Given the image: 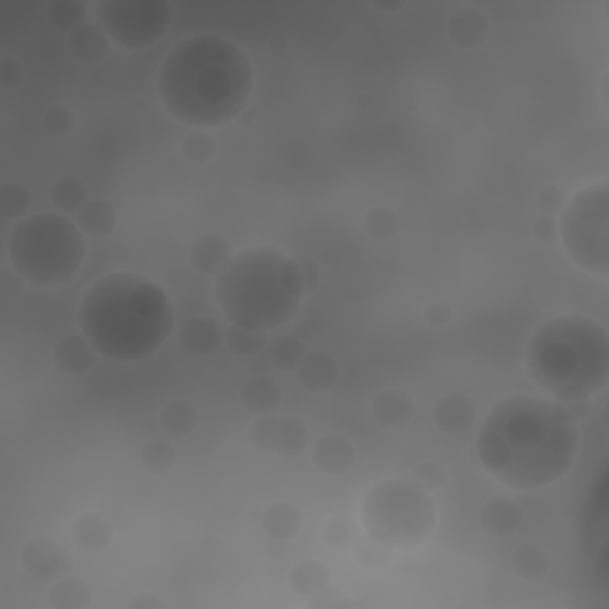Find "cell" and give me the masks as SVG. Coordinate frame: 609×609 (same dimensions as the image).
Listing matches in <instances>:
<instances>
[{
  "label": "cell",
  "instance_id": "ac0fdd59",
  "mask_svg": "<svg viewBox=\"0 0 609 609\" xmlns=\"http://www.w3.org/2000/svg\"><path fill=\"white\" fill-rule=\"evenodd\" d=\"M295 376H298V384L303 386L305 391L324 393L336 386L338 364L329 353L315 350V353H305L303 362L295 369Z\"/></svg>",
  "mask_w": 609,
  "mask_h": 609
},
{
  "label": "cell",
  "instance_id": "7c38bea8",
  "mask_svg": "<svg viewBox=\"0 0 609 609\" xmlns=\"http://www.w3.org/2000/svg\"><path fill=\"white\" fill-rule=\"evenodd\" d=\"M312 464L326 476H343L355 464V448L341 433H329L312 445Z\"/></svg>",
  "mask_w": 609,
  "mask_h": 609
},
{
  "label": "cell",
  "instance_id": "b9f144b4",
  "mask_svg": "<svg viewBox=\"0 0 609 609\" xmlns=\"http://www.w3.org/2000/svg\"><path fill=\"white\" fill-rule=\"evenodd\" d=\"M412 476L419 483H422L426 491H431V493L445 486V467H443V464L433 462V460L419 462L417 467H414V474Z\"/></svg>",
  "mask_w": 609,
  "mask_h": 609
},
{
  "label": "cell",
  "instance_id": "836d02e7",
  "mask_svg": "<svg viewBox=\"0 0 609 609\" xmlns=\"http://www.w3.org/2000/svg\"><path fill=\"white\" fill-rule=\"evenodd\" d=\"M224 341L229 345L231 353H236L238 357H255L267 348L265 334H262V331L248 329V326H238V324H229V329L224 331Z\"/></svg>",
  "mask_w": 609,
  "mask_h": 609
},
{
  "label": "cell",
  "instance_id": "f907efd6",
  "mask_svg": "<svg viewBox=\"0 0 609 609\" xmlns=\"http://www.w3.org/2000/svg\"><path fill=\"white\" fill-rule=\"evenodd\" d=\"M269 50H272V55H284L288 50V41L284 39V36H274V39H269Z\"/></svg>",
  "mask_w": 609,
  "mask_h": 609
},
{
  "label": "cell",
  "instance_id": "f1b7e54d",
  "mask_svg": "<svg viewBox=\"0 0 609 609\" xmlns=\"http://www.w3.org/2000/svg\"><path fill=\"white\" fill-rule=\"evenodd\" d=\"M48 605L53 609H86L91 605V590L77 576H65L50 583Z\"/></svg>",
  "mask_w": 609,
  "mask_h": 609
},
{
  "label": "cell",
  "instance_id": "d590c367",
  "mask_svg": "<svg viewBox=\"0 0 609 609\" xmlns=\"http://www.w3.org/2000/svg\"><path fill=\"white\" fill-rule=\"evenodd\" d=\"M362 226L364 234L372 238V241L384 243L391 241V238L398 234L400 219L393 210H388V207H374V210H369L367 215H364Z\"/></svg>",
  "mask_w": 609,
  "mask_h": 609
},
{
  "label": "cell",
  "instance_id": "30bf717a",
  "mask_svg": "<svg viewBox=\"0 0 609 609\" xmlns=\"http://www.w3.org/2000/svg\"><path fill=\"white\" fill-rule=\"evenodd\" d=\"M307 441H310V431L295 414H265L257 417L248 431V443L257 452L276 457L300 455Z\"/></svg>",
  "mask_w": 609,
  "mask_h": 609
},
{
  "label": "cell",
  "instance_id": "3957f363",
  "mask_svg": "<svg viewBox=\"0 0 609 609\" xmlns=\"http://www.w3.org/2000/svg\"><path fill=\"white\" fill-rule=\"evenodd\" d=\"M77 322L103 360L146 362L172 334L174 310L165 288L153 279L112 272L84 293Z\"/></svg>",
  "mask_w": 609,
  "mask_h": 609
},
{
  "label": "cell",
  "instance_id": "4316f807",
  "mask_svg": "<svg viewBox=\"0 0 609 609\" xmlns=\"http://www.w3.org/2000/svg\"><path fill=\"white\" fill-rule=\"evenodd\" d=\"M200 424V412L191 400H169L160 410V426L167 436L184 438L191 436Z\"/></svg>",
  "mask_w": 609,
  "mask_h": 609
},
{
  "label": "cell",
  "instance_id": "8fae6325",
  "mask_svg": "<svg viewBox=\"0 0 609 609\" xmlns=\"http://www.w3.org/2000/svg\"><path fill=\"white\" fill-rule=\"evenodd\" d=\"M20 562L34 579L58 581L72 574L74 560L65 545L48 536H34L20 548Z\"/></svg>",
  "mask_w": 609,
  "mask_h": 609
},
{
  "label": "cell",
  "instance_id": "7a4b0ae2",
  "mask_svg": "<svg viewBox=\"0 0 609 609\" xmlns=\"http://www.w3.org/2000/svg\"><path fill=\"white\" fill-rule=\"evenodd\" d=\"M253 62L219 34H193L174 43L158 69L162 105L191 129H217L238 119L253 93Z\"/></svg>",
  "mask_w": 609,
  "mask_h": 609
},
{
  "label": "cell",
  "instance_id": "484cf974",
  "mask_svg": "<svg viewBox=\"0 0 609 609\" xmlns=\"http://www.w3.org/2000/svg\"><path fill=\"white\" fill-rule=\"evenodd\" d=\"M74 222L79 224V229L84 231L86 236H93V238L110 236L112 231H115V224H117L115 205H112L110 200H103V198L89 200V203H86L77 212V219H74Z\"/></svg>",
  "mask_w": 609,
  "mask_h": 609
},
{
  "label": "cell",
  "instance_id": "d6986e66",
  "mask_svg": "<svg viewBox=\"0 0 609 609\" xmlns=\"http://www.w3.org/2000/svg\"><path fill=\"white\" fill-rule=\"evenodd\" d=\"M414 405L412 398L400 388H386L372 400V417L374 422L384 429H403L412 419Z\"/></svg>",
  "mask_w": 609,
  "mask_h": 609
},
{
  "label": "cell",
  "instance_id": "52a82bcc",
  "mask_svg": "<svg viewBox=\"0 0 609 609\" xmlns=\"http://www.w3.org/2000/svg\"><path fill=\"white\" fill-rule=\"evenodd\" d=\"M438 510L431 491L414 476L374 483L362 502V526L391 550H414L431 538Z\"/></svg>",
  "mask_w": 609,
  "mask_h": 609
},
{
  "label": "cell",
  "instance_id": "7dc6e473",
  "mask_svg": "<svg viewBox=\"0 0 609 609\" xmlns=\"http://www.w3.org/2000/svg\"><path fill=\"white\" fill-rule=\"evenodd\" d=\"M424 319L431 326H445L452 319V307L448 303H443V300H433V303L426 305Z\"/></svg>",
  "mask_w": 609,
  "mask_h": 609
},
{
  "label": "cell",
  "instance_id": "44dd1931",
  "mask_svg": "<svg viewBox=\"0 0 609 609\" xmlns=\"http://www.w3.org/2000/svg\"><path fill=\"white\" fill-rule=\"evenodd\" d=\"M67 46L72 58H77L79 62H100L108 55L110 36L105 34V29L96 20H89L69 34Z\"/></svg>",
  "mask_w": 609,
  "mask_h": 609
},
{
  "label": "cell",
  "instance_id": "6da1fadb",
  "mask_svg": "<svg viewBox=\"0 0 609 609\" xmlns=\"http://www.w3.org/2000/svg\"><path fill=\"white\" fill-rule=\"evenodd\" d=\"M581 433L557 400L512 395L483 419L474 452L483 472L512 491H538L574 467Z\"/></svg>",
  "mask_w": 609,
  "mask_h": 609
},
{
  "label": "cell",
  "instance_id": "603a6c76",
  "mask_svg": "<svg viewBox=\"0 0 609 609\" xmlns=\"http://www.w3.org/2000/svg\"><path fill=\"white\" fill-rule=\"evenodd\" d=\"M112 533H115V529H112L110 519L103 517V514H84V517H79L72 526L74 545H77L81 552H89V555L108 548Z\"/></svg>",
  "mask_w": 609,
  "mask_h": 609
},
{
  "label": "cell",
  "instance_id": "9c48e42d",
  "mask_svg": "<svg viewBox=\"0 0 609 609\" xmlns=\"http://www.w3.org/2000/svg\"><path fill=\"white\" fill-rule=\"evenodd\" d=\"M93 15L115 46L143 50L165 36L174 8L167 0H100Z\"/></svg>",
  "mask_w": 609,
  "mask_h": 609
},
{
  "label": "cell",
  "instance_id": "ee69618b",
  "mask_svg": "<svg viewBox=\"0 0 609 609\" xmlns=\"http://www.w3.org/2000/svg\"><path fill=\"white\" fill-rule=\"evenodd\" d=\"M307 605L315 607V609H343V607H350V600L345 598L338 588L326 586L324 590H319L317 595L307 598Z\"/></svg>",
  "mask_w": 609,
  "mask_h": 609
},
{
  "label": "cell",
  "instance_id": "ffe728a7",
  "mask_svg": "<svg viewBox=\"0 0 609 609\" xmlns=\"http://www.w3.org/2000/svg\"><path fill=\"white\" fill-rule=\"evenodd\" d=\"M234 257L231 243L217 234L198 236L191 246V265L205 276H217Z\"/></svg>",
  "mask_w": 609,
  "mask_h": 609
},
{
  "label": "cell",
  "instance_id": "ba28073f",
  "mask_svg": "<svg viewBox=\"0 0 609 609\" xmlns=\"http://www.w3.org/2000/svg\"><path fill=\"white\" fill-rule=\"evenodd\" d=\"M562 246L581 267L595 276L609 274V184L598 181L567 200L560 219Z\"/></svg>",
  "mask_w": 609,
  "mask_h": 609
},
{
  "label": "cell",
  "instance_id": "9a60e30c",
  "mask_svg": "<svg viewBox=\"0 0 609 609\" xmlns=\"http://www.w3.org/2000/svg\"><path fill=\"white\" fill-rule=\"evenodd\" d=\"M224 334L212 317H191L181 324L179 343L191 357H207L222 345Z\"/></svg>",
  "mask_w": 609,
  "mask_h": 609
},
{
  "label": "cell",
  "instance_id": "1f68e13d",
  "mask_svg": "<svg viewBox=\"0 0 609 609\" xmlns=\"http://www.w3.org/2000/svg\"><path fill=\"white\" fill-rule=\"evenodd\" d=\"M141 464L150 474H167L177 464V448L167 438H153L141 448Z\"/></svg>",
  "mask_w": 609,
  "mask_h": 609
},
{
  "label": "cell",
  "instance_id": "681fc988",
  "mask_svg": "<svg viewBox=\"0 0 609 609\" xmlns=\"http://www.w3.org/2000/svg\"><path fill=\"white\" fill-rule=\"evenodd\" d=\"M165 600H160L158 595H138L129 602V609H165Z\"/></svg>",
  "mask_w": 609,
  "mask_h": 609
},
{
  "label": "cell",
  "instance_id": "277c9868",
  "mask_svg": "<svg viewBox=\"0 0 609 609\" xmlns=\"http://www.w3.org/2000/svg\"><path fill=\"white\" fill-rule=\"evenodd\" d=\"M305 288L293 257L279 248H248L215 276V300L231 324L274 331L291 322Z\"/></svg>",
  "mask_w": 609,
  "mask_h": 609
},
{
  "label": "cell",
  "instance_id": "d6a6232c",
  "mask_svg": "<svg viewBox=\"0 0 609 609\" xmlns=\"http://www.w3.org/2000/svg\"><path fill=\"white\" fill-rule=\"evenodd\" d=\"M322 538H324V543L336 552L353 550L355 541L360 538V526H357L355 519L345 517V514H338V517H331L329 521H326Z\"/></svg>",
  "mask_w": 609,
  "mask_h": 609
},
{
  "label": "cell",
  "instance_id": "ab89813d",
  "mask_svg": "<svg viewBox=\"0 0 609 609\" xmlns=\"http://www.w3.org/2000/svg\"><path fill=\"white\" fill-rule=\"evenodd\" d=\"M43 127L53 136H67L77 129V115L67 105H53L43 115Z\"/></svg>",
  "mask_w": 609,
  "mask_h": 609
},
{
  "label": "cell",
  "instance_id": "5b68a950",
  "mask_svg": "<svg viewBox=\"0 0 609 609\" xmlns=\"http://www.w3.org/2000/svg\"><path fill=\"white\" fill-rule=\"evenodd\" d=\"M526 369L555 400L593 398L609 381L607 329L586 315L552 317L529 341Z\"/></svg>",
  "mask_w": 609,
  "mask_h": 609
},
{
  "label": "cell",
  "instance_id": "74e56055",
  "mask_svg": "<svg viewBox=\"0 0 609 609\" xmlns=\"http://www.w3.org/2000/svg\"><path fill=\"white\" fill-rule=\"evenodd\" d=\"M31 207V196L27 186L8 181L0 186V215L5 219H24Z\"/></svg>",
  "mask_w": 609,
  "mask_h": 609
},
{
  "label": "cell",
  "instance_id": "f35d334b",
  "mask_svg": "<svg viewBox=\"0 0 609 609\" xmlns=\"http://www.w3.org/2000/svg\"><path fill=\"white\" fill-rule=\"evenodd\" d=\"M305 357V345L298 338H279L269 345V360L281 372H295Z\"/></svg>",
  "mask_w": 609,
  "mask_h": 609
},
{
  "label": "cell",
  "instance_id": "7bdbcfd3",
  "mask_svg": "<svg viewBox=\"0 0 609 609\" xmlns=\"http://www.w3.org/2000/svg\"><path fill=\"white\" fill-rule=\"evenodd\" d=\"M293 260H295V265H298L300 279H303L305 295L315 293L319 284H322V267L317 265L315 257H293Z\"/></svg>",
  "mask_w": 609,
  "mask_h": 609
},
{
  "label": "cell",
  "instance_id": "8992f818",
  "mask_svg": "<svg viewBox=\"0 0 609 609\" xmlns=\"http://www.w3.org/2000/svg\"><path fill=\"white\" fill-rule=\"evenodd\" d=\"M10 265L34 286H65L86 260V234L62 212H39L15 224L8 238Z\"/></svg>",
  "mask_w": 609,
  "mask_h": 609
},
{
  "label": "cell",
  "instance_id": "816d5d0a",
  "mask_svg": "<svg viewBox=\"0 0 609 609\" xmlns=\"http://www.w3.org/2000/svg\"><path fill=\"white\" fill-rule=\"evenodd\" d=\"M255 115H257L255 108H246V110L241 112V115H238V122H241L243 127H248V124L255 122Z\"/></svg>",
  "mask_w": 609,
  "mask_h": 609
},
{
  "label": "cell",
  "instance_id": "f6af8a7d",
  "mask_svg": "<svg viewBox=\"0 0 609 609\" xmlns=\"http://www.w3.org/2000/svg\"><path fill=\"white\" fill-rule=\"evenodd\" d=\"M533 238H536L538 243H555L557 238H560V224H557V217L550 215H541L533 222Z\"/></svg>",
  "mask_w": 609,
  "mask_h": 609
},
{
  "label": "cell",
  "instance_id": "60d3db41",
  "mask_svg": "<svg viewBox=\"0 0 609 609\" xmlns=\"http://www.w3.org/2000/svg\"><path fill=\"white\" fill-rule=\"evenodd\" d=\"M567 200L569 198H567V193H564V188L555 186V184L543 186L541 191L536 193V207L543 212V215H550V217L562 215Z\"/></svg>",
  "mask_w": 609,
  "mask_h": 609
},
{
  "label": "cell",
  "instance_id": "cb8c5ba5",
  "mask_svg": "<svg viewBox=\"0 0 609 609\" xmlns=\"http://www.w3.org/2000/svg\"><path fill=\"white\" fill-rule=\"evenodd\" d=\"M241 403L255 417L274 414L281 407V388L269 376H253L241 388Z\"/></svg>",
  "mask_w": 609,
  "mask_h": 609
},
{
  "label": "cell",
  "instance_id": "d4e9b609",
  "mask_svg": "<svg viewBox=\"0 0 609 609\" xmlns=\"http://www.w3.org/2000/svg\"><path fill=\"white\" fill-rule=\"evenodd\" d=\"M288 583L298 598H312L319 590L331 586V571L319 560H300L288 574Z\"/></svg>",
  "mask_w": 609,
  "mask_h": 609
},
{
  "label": "cell",
  "instance_id": "4fadbf2b",
  "mask_svg": "<svg viewBox=\"0 0 609 609\" xmlns=\"http://www.w3.org/2000/svg\"><path fill=\"white\" fill-rule=\"evenodd\" d=\"M476 422V407L464 393H448L433 405V424L448 436H462Z\"/></svg>",
  "mask_w": 609,
  "mask_h": 609
},
{
  "label": "cell",
  "instance_id": "7402d4cb",
  "mask_svg": "<svg viewBox=\"0 0 609 609\" xmlns=\"http://www.w3.org/2000/svg\"><path fill=\"white\" fill-rule=\"evenodd\" d=\"M262 526L274 541H293L303 531V512L293 502H272L265 510V517H262Z\"/></svg>",
  "mask_w": 609,
  "mask_h": 609
},
{
  "label": "cell",
  "instance_id": "2e32d148",
  "mask_svg": "<svg viewBox=\"0 0 609 609\" xmlns=\"http://www.w3.org/2000/svg\"><path fill=\"white\" fill-rule=\"evenodd\" d=\"M479 521L491 536H510L524 524V510L514 498H491L481 505Z\"/></svg>",
  "mask_w": 609,
  "mask_h": 609
},
{
  "label": "cell",
  "instance_id": "4dcf8cb0",
  "mask_svg": "<svg viewBox=\"0 0 609 609\" xmlns=\"http://www.w3.org/2000/svg\"><path fill=\"white\" fill-rule=\"evenodd\" d=\"M46 15L53 27L67 31V34L89 22V8L81 0H53L46 8Z\"/></svg>",
  "mask_w": 609,
  "mask_h": 609
},
{
  "label": "cell",
  "instance_id": "c3c4849f",
  "mask_svg": "<svg viewBox=\"0 0 609 609\" xmlns=\"http://www.w3.org/2000/svg\"><path fill=\"white\" fill-rule=\"evenodd\" d=\"M562 405V410L567 412V417L574 424L583 422L590 414V398H569V400H557Z\"/></svg>",
  "mask_w": 609,
  "mask_h": 609
},
{
  "label": "cell",
  "instance_id": "83f0119b",
  "mask_svg": "<svg viewBox=\"0 0 609 609\" xmlns=\"http://www.w3.org/2000/svg\"><path fill=\"white\" fill-rule=\"evenodd\" d=\"M89 200V186L79 177H60L50 186V203H53L55 212H62L67 217L77 215Z\"/></svg>",
  "mask_w": 609,
  "mask_h": 609
},
{
  "label": "cell",
  "instance_id": "bcb514c9",
  "mask_svg": "<svg viewBox=\"0 0 609 609\" xmlns=\"http://www.w3.org/2000/svg\"><path fill=\"white\" fill-rule=\"evenodd\" d=\"M24 79V67L15 58L0 60V86L3 89H17Z\"/></svg>",
  "mask_w": 609,
  "mask_h": 609
},
{
  "label": "cell",
  "instance_id": "5bb4252c",
  "mask_svg": "<svg viewBox=\"0 0 609 609\" xmlns=\"http://www.w3.org/2000/svg\"><path fill=\"white\" fill-rule=\"evenodd\" d=\"M491 34V22L476 8H460L450 15L448 36L457 48L474 50L481 48Z\"/></svg>",
  "mask_w": 609,
  "mask_h": 609
},
{
  "label": "cell",
  "instance_id": "e575fe53",
  "mask_svg": "<svg viewBox=\"0 0 609 609\" xmlns=\"http://www.w3.org/2000/svg\"><path fill=\"white\" fill-rule=\"evenodd\" d=\"M353 557L357 564H362V567L367 569H379L384 567V564H388V560H391L393 550L388 548L386 543H381L379 538L369 536L367 531L360 533V538H357L355 545H353Z\"/></svg>",
  "mask_w": 609,
  "mask_h": 609
},
{
  "label": "cell",
  "instance_id": "8d00e7d4",
  "mask_svg": "<svg viewBox=\"0 0 609 609\" xmlns=\"http://www.w3.org/2000/svg\"><path fill=\"white\" fill-rule=\"evenodd\" d=\"M181 153L191 165H205V162L215 158L217 143L210 131L191 129V134H186L184 141H181Z\"/></svg>",
  "mask_w": 609,
  "mask_h": 609
},
{
  "label": "cell",
  "instance_id": "f546056e",
  "mask_svg": "<svg viewBox=\"0 0 609 609\" xmlns=\"http://www.w3.org/2000/svg\"><path fill=\"white\" fill-rule=\"evenodd\" d=\"M550 569V557L541 545H521V548L514 550L512 555V571L514 576L524 581H538L548 574Z\"/></svg>",
  "mask_w": 609,
  "mask_h": 609
},
{
  "label": "cell",
  "instance_id": "e0dca14e",
  "mask_svg": "<svg viewBox=\"0 0 609 609\" xmlns=\"http://www.w3.org/2000/svg\"><path fill=\"white\" fill-rule=\"evenodd\" d=\"M53 357H55V364H58V369H62V372L69 376H81L96 367V360L100 355L96 353V348H93L91 341L84 334H79V336L72 334V336H65L62 341H58Z\"/></svg>",
  "mask_w": 609,
  "mask_h": 609
}]
</instances>
